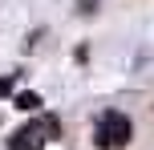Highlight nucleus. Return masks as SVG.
<instances>
[{"instance_id":"obj_1","label":"nucleus","mask_w":154,"mask_h":150,"mask_svg":"<svg viewBox=\"0 0 154 150\" xmlns=\"http://www.w3.org/2000/svg\"><path fill=\"white\" fill-rule=\"evenodd\" d=\"M130 138H134V122L122 110H106L93 126V146L97 150H122Z\"/></svg>"},{"instance_id":"obj_2","label":"nucleus","mask_w":154,"mask_h":150,"mask_svg":"<svg viewBox=\"0 0 154 150\" xmlns=\"http://www.w3.org/2000/svg\"><path fill=\"white\" fill-rule=\"evenodd\" d=\"M8 150H45V126L32 122V126L16 130V134L8 138Z\"/></svg>"},{"instance_id":"obj_3","label":"nucleus","mask_w":154,"mask_h":150,"mask_svg":"<svg viewBox=\"0 0 154 150\" xmlns=\"http://www.w3.org/2000/svg\"><path fill=\"white\" fill-rule=\"evenodd\" d=\"M16 110H41V97L32 89H24V93H16Z\"/></svg>"},{"instance_id":"obj_4","label":"nucleus","mask_w":154,"mask_h":150,"mask_svg":"<svg viewBox=\"0 0 154 150\" xmlns=\"http://www.w3.org/2000/svg\"><path fill=\"white\" fill-rule=\"evenodd\" d=\"M12 85H16V77H0V97L12 93Z\"/></svg>"}]
</instances>
